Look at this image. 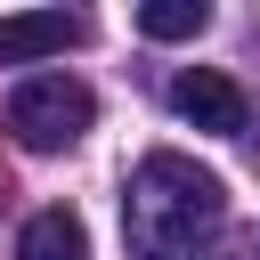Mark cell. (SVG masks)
<instances>
[{
	"mask_svg": "<svg viewBox=\"0 0 260 260\" xmlns=\"http://www.w3.org/2000/svg\"><path fill=\"white\" fill-rule=\"evenodd\" d=\"M219 228H228V187L203 162L154 146L130 171V187H122V244H130V260H203Z\"/></svg>",
	"mask_w": 260,
	"mask_h": 260,
	"instance_id": "6da1fadb",
	"label": "cell"
},
{
	"mask_svg": "<svg viewBox=\"0 0 260 260\" xmlns=\"http://www.w3.org/2000/svg\"><path fill=\"white\" fill-rule=\"evenodd\" d=\"M0 122H8V138H16L24 154H65V146H81V130L98 122V98H89V81H73V73H32V81L8 89Z\"/></svg>",
	"mask_w": 260,
	"mask_h": 260,
	"instance_id": "7a4b0ae2",
	"label": "cell"
},
{
	"mask_svg": "<svg viewBox=\"0 0 260 260\" xmlns=\"http://www.w3.org/2000/svg\"><path fill=\"white\" fill-rule=\"evenodd\" d=\"M171 106L195 122V130H219V138H236L244 122H252V106H244V89L228 81V73H211V65H187L179 81H171Z\"/></svg>",
	"mask_w": 260,
	"mask_h": 260,
	"instance_id": "3957f363",
	"label": "cell"
},
{
	"mask_svg": "<svg viewBox=\"0 0 260 260\" xmlns=\"http://www.w3.org/2000/svg\"><path fill=\"white\" fill-rule=\"evenodd\" d=\"M89 32V16L73 8H24V16H0V65H32V57H57Z\"/></svg>",
	"mask_w": 260,
	"mask_h": 260,
	"instance_id": "277c9868",
	"label": "cell"
},
{
	"mask_svg": "<svg viewBox=\"0 0 260 260\" xmlns=\"http://www.w3.org/2000/svg\"><path fill=\"white\" fill-rule=\"evenodd\" d=\"M16 260H89V228L65 203H49V211H32L16 228Z\"/></svg>",
	"mask_w": 260,
	"mask_h": 260,
	"instance_id": "5b68a950",
	"label": "cell"
},
{
	"mask_svg": "<svg viewBox=\"0 0 260 260\" xmlns=\"http://www.w3.org/2000/svg\"><path fill=\"white\" fill-rule=\"evenodd\" d=\"M203 24H211L203 0H146V8H138V32H146V41H195Z\"/></svg>",
	"mask_w": 260,
	"mask_h": 260,
	"instance_id": "8992f818",
	"label": "cell"
}]
</instances>
